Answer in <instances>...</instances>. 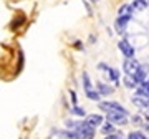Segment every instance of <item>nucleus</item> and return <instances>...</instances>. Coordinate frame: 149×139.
Returning <instances> with one entry per match:
<instances>
[{
    "instance_id": "8",
    "label": "nucleus",
    "mask_w": 149,
    "mask_h": 139,
    "mask_svg": "<svg viewBox=\"0 0 149 139\" xmlns=\"http://www.w3.org/2000/svg\"><path fill=\"white\" fill-rule=\"evenodd\" d=\"M128 22H129V18H126V17H119L116 20V32H119V33H123L124 30H126V27H128Z\"/></svg>"
},
{
    "instance_id": "12",
    "label": "nucleus",
    "mask_w": 149,
    "mask_h": 139,
    "mask_svg": "<svg viewBox=\"0 0 149 139\" xmlns=\"http://www.w3.org/2000/svg\"><path fill=\"white\" fill-rule=\"evenodd\" d=\"M119 17H126V18H131V15H133V8H131V5H123L119 7Z\"/></svg>"
},
{
    "instance_id": "10",
    "label": "nucleus",
    "mask_w": 149,
    "mask_h": 139,
    "mask_svg": "<svg viewBox=\"0 0 149 139\" xmlns=\"http://www.w3.org/2000/svg\"><path fill=\"white\" fill-rule=\"evenodd\" d=\"M101 116H98V114H91V116H88L86 118V121L85 123L88 124V126H91V128H96L98 124H101Z\"/></svg>"
},
{
    "instance_id": "4",
    "label": "nucleus",
    "mask_w": 149,
    "mask_h": 139,
    "mask_svg": "<svg viewBox=\"0 0 149 139\" xmlns=\"http://www.w3.org/2000/svg\"><path fill=\"white\" fill-rule=\"evenodd\" d=\"M139 68V63L136 61V60L133 58H128L126 61H124V71H126V75L128 76H133L136 71H138Z\"/></svg>"
},
{
    "instance_id": "7",
    "label": "nucleus",
    "mask_w": 149,
    "mask_h": 139,
    "mask_svg": "<svg viewBox=\"0 0 149 139\" xmlns=\"http://www.w3.org/2000/svg\"><path fill=\"white\" fill-rule=\"evenodd\" d=\"M101 106V109H104V111H124L123 109V106L121 104H118V103H101L100 104Z\"/></svg>"
},
{
    "instance_id": "13",
    "label": "nucleus",
    "mask_w": 149,
    "mask_h": 139,
    "mask_svg": "<svg viewBox=\"0 0 149 139\" xmlns=\"http://www.w3.org/2000/svg\"><path fill=\"white\" fill-rule=\"evenodd\" d=\"M146 7H148V0H134L131 8H134V10H144Z\"/></svg>"
},
{
    "instance_id": "5",
    "label": "nucleus",
    "mask_w": 149,
    "mask_h": 139,
    "mask_svg": "<svg viewBox=\"0 0 149 139\" xmlns=\"http://www.w3.org/2000/svg\"><path fill=\"white\" fill-rule=\"evenodd\" d=\"M119 50L123 51V55H126V58H133V55H134V48L129 45L126 40H121L119 42Z\"/></svg>"
},
{
    "instance_id": "2",
    "label": "nucleus",
    "mask_w": 149,
    "mask_h": 139,
    "mask_svg": "<svg viewBox=\"0 0 149 139\" xmlns=\"http://www.w3.org/2000/svg\"><path fill=\"white\" fill-rule=\"evenodd\" d=\"M108 123H118V124H124L126 119V111H108Z\"/></svg>"
},
{
    "instance_id": "14",
    "label": "nucleus",
    "mask_w": 149,
    "mask_h": 139,
    "mask_svg": "<svg viewBox=\"0 0 149 139\" xmlns=\"http://www.w3.org/2000/svg\"><path fill=\"white\" fill-rule=\"evenodd\" d=\"M98 88H100V93L101 95H109V93H113V88H109V86L103 85V83H100L98 85Z\"/></svg>"
},
{
    "instance_id": "17",
    "label": "nucleus",
    "mask_w": 149,
    "mask_h": 139,
    "mask_svg": "<svg viewBox=\"0 0 149 139\" xmlns=\"http://www.w3.org/2000/svg\"><path fill=\"white\" fill-rule=\"evenodd\" d=\"M74 113H76V114H80V116H85V111H83L81 108H74Z\"/></svg>"
},
{
    "instance_id": "20",
    "label": "nucleus",
    "mask_w": 149,
    "mask_h": 139,
    "mask_svg": "<svg viewBox=\"0 0 149 139\" xmlns=\"http://www.w3.org/2000/svg\"><path fill=\"white\" fill-rule=\"evenodd\" d=\"M95 2H96V0H95Z\"/></svg>"
},
{
    "instance_id": "15",
    "label": "nucleus",
    "mask_w": 149,
    "mask_h": 139,
    "mask_svg": "<svg viewBox=\"0 0 149 139\" xmlns=\"http://www.w3.org/2000/svg\"><path fill=\"white\" fill-rule=\"evenodd\" d=\"M113 131H114V128H113V124H111V123H106L104 126H103V133H106V134H111Z\"/></svg>"
},
{
    "instance_id": "16",
    "label": "nucleus",
    "mask_w": 149,
    "mask_h": 139,
    "mask_svg": "<svg viewBox=\"0 0 149 139\" xmlns=\"http://www.w3.org/2000/svg\"><path fill=\"white\" fill-rule=\"evenodd\" d=\"M129 139H148V138L141 133H131L129 134Z\"/></svg>"
},
{
    "instance_id": "11",
    "label": "nucleus",
    "mask_w": 149,
    "mask_h": 139,
    "mask_svg": "<svg viewBox=\"0 0 149 139\" xmlns=\"http://www.w3.org/2000/svg\"><path fill=\"white\" fill-rule=\"evenodd\" d=\"M100 70H103V71H106V73H108V76H111V80H113V81H118V76H119V75H118V71H116V70L108 68V66H106L104 63H101V65H100Z\"/></svg>"
},
{
    "instance_id": "19",
    "label": "nucleus",
    "mask_w": 149,
    "mask_h": 139,
    "mask_svg": "<svg viewBox=\"0 0 149 139\" xmlns=\"http://www.w3.org/2000/svg\"><path fill=\"white\" fill-rule=\"evenodd\" d=\"M106 139H119V138H118V136H113V134H109Z\"/></svg>"
},
{
    "instance_id": "3",
    "label": "nucleus",
    "mask_w": 149,
    "mask_h": 139,
    "mask_svg": "<svg viewBox=\"0 0 149 139\" xmlns=\"http://www.w3.org/2000/svg\"><path fill=\"white\" fill-rule=\"evenodd\" d=\"M83 85H85V91H86V95H88V98H90V99H98V98H100V93L93 91L90 76L86 75V73H83Z\"/></svg>"
},
{
    "instance_id": "9",
    "label": "nucleus",
    "mask_w": 149,
    "mask_h": 139,
    "mask_svg": "<svg viewBox=\"0 0 149 139\" xmlns=\"http://www.w3.org/2000/svg\"><path fill=\"white\" fill-rule=\"evenodd\" d=\"M133 101L141 108H149V98L148 96H143V95H136L133 98Z\"/></svg>"
},
{
    "instance_id": "6",
    "label": "nucleus",
    "mask_w": 149,
    "mask_h": 139,
    "mask_svg": "<svg viewBox=\"0 0 149 139\" xmlns=\"http://www.w3.org/2000/svg\"><path fill=\"white\" fill-rule=\"evenodd\" d=\"M133 81L136 85H141V83L146 81V66H139L138 71L133 75Z\"/></svg>"
},
{
    "instance_id": "18",
    "label": "nucleus",
    "mask_w": 149,
    "mask_h": 139,
    "mask_svg": "<svg viewBox=\"0 0 149 139\" xmlns=\"http://www.w3.org/2000/svg\"><path fill=\"white\" fill-rule=\"evenodd\" d=\"M126 85H128V86H136V83H134L131 78H126Z\"/></svg>"
},
{
    "instance_id": "1",
    "label": "nucleus",
    "mask_w": 149,
    "mask_h": 139,
    "mask_svg": "<svg viewBox=\"0 0 149 139\" xmlns=\"http://www.w3.org/2000/svg\"><path fill=\"white\" fill-rule=\"evenodd\" d=\"M66 136L71 139H93L95 129L91 128V126H88L86 123H80L78 128L74 129V133H68Z\"/></svg>"
}]
</instances>
